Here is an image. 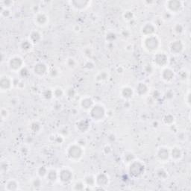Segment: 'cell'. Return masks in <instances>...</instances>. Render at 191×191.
Segmentation results:
<instances>
[{"mask_svg":"<svg viewBox=\"0 0 191 191\" xmlns=\"http://www.w3.org/2000/svg\"><path fill=\"white\" fill-rule=\"evenodd\" d=\"M82 155V150L78 146H72L69 149V152H68V156L73 160H79Z\"/></svg>","mask_w":191,"mask_h":191,"instance_id":"cell-1","label":"cell"},{"mask_svg":"<svg viewBox=\"0 0 191 191\" xmlns=\"http://www.w3.org/2000/svg\"><path fill=\"white\" fill-rule=\"evenodd\" d=\"M105 114L103 107L100 105H95L91 110V115L95 119V120H100Z\"/></svg>","mask_w":191,"mask_h":191,"instance_id":"cell-2","label":"cell"},{"mask_svg":"<svg viewBox=\"0 0 191 191\" xmlns=\"http://www.w3.org/2000/svg\"><path fill=\"white\" fill-rule=\"evenodd\" d=\"M145 43L146 46H147V49L148 50H150V51L157 50V46H158V40H157V39L153 35L149 36V37L145 40Z\"/></svg>","mask_w":191,"mask_h":191,"instance_id":"cell-3","label":"cell"},{"mask_svg":"<svg viewBox=\"0 0 191 191\" xmlns=\"http://www.w3.org/2000/svg\"><path fill=\"white\" fill-rule=\"evenodd\" d=\"M167 61H168V58L164 53H159V54L156 55L155 58V62L160 66H163L166 65L167 63Z\"/></svg>","mask_w":191,"mask_h":191,"instance_id":"cell-4","label":"cell"},{"mask_svg":"<svg viewBox=\"0 0 191 191\" xmlns=\"http://www.w3.org/2000/svg\"><path fill=\"white\" fill-rule=\"evenodd\" d=\"M73 177V175L69 170H63L59 174V178H60L61 181L64 183H67L71 180Z\"/></svg>","mask_w":191,"mask_h":191,"instance_id":"cell-5","label":"cell"},{"mask_svg":"<svg viewBox=\"0 0 191 191\" xmlns=\"http://www.w3.org/2000/svg\"><path fill=\"white\" fill-rule=\"evenodd\" d=\"M22 64H23V61L20 58L15 57L14 58H11L10 61V67L14 70H17L20 69L22 66Z\"/></svg>","mask_w":191,"mask_h":191,"instance_id":"cell-6","label":"cell"},{"mask_svg":"<svg viewBox=\"0 0 191 191\" xmlns=\"http://www.w3.org/2000/svg\"><path fill=\"white\" fill-rule=\"evenodd\" d=\"M183 49V46H182V43H181L180 40H177V41H175L174 43H173L171 47H170V50H171L172 52L174 53H179L181 52V51Z\"/></svg>","mask_w":191,"mask_h":191,"instance_id":"cell-7","label":"cell"},{"mask_svg":"<svg viewBox=\"0 0 191 191\" xmlns=\"http://www.w3.org/2000/svg\"><path fill=\"white\" fill-rule=\"evenodd\" d=\"M162 77L165 81H170L174 78V73L173 71L170 69H166L163 71Z\"/></svg>","mask_w":191,"mask_h":191,"instance_id":"cell-8","label":"cell"},{"mask_svg":"<svg viewBox=\"0 0 191 191\" xmlns=\"http://www.w3.org/2000/svg\"><path fill=\"white\" fill-rule=\"evenodd\" d=\"M46 66L43 63H38L34 67V73H37V75H40V76H43L46 73Z\"/></svg>","mask_w":191,"mask_h":191,"instance_id":"cell-9","label":"cell"},{"mask_svg":"<svg viewBox=\"0 0 191 191\" xmlns=\"http://www.w3.org/2000/svg\"><path fill=\"white\" fill-rule=\"evenodd\" d=\"M157 156H158V157L160 159V160H166V159H168L169 152L166 149L161 148V149H160V150L158 151V153H157Z\"/></svg>","mask_w":191,"mask_h":191,"instance_id":"cell-10","label":"cell"},{"mask_svg":"<svg viewBox=\"0 0 191 191\" xmlns=\"http://www.w3.org/2000/svg\"><path fill=\"white\" fill-rule=\"evenodd\" d=\"M155 28L152 23H148L147 25H146L144 26V28H143V33H144V34L146 35H149L151 36V34L154 32Z\"/></svg>","mask_w":191,"mask_h":191,"instance_id":"cell-11","label":"cell"},{"mask_svg":"<svg viewBox=\"0 0 191 191\" xmlns=\"http://www.w3.org/2000/svg\"><path fill=\"white\" fill-rule=\"evenodd\" d=\"M172 157L175 160H178V159H180L181 157H182V151L179 148H174L172 150Z\"/></svg>","mask_w":191,"mask_h":191,"instance_id":"cell-12","label":"cell"},{"mask_svg":"<svg viewBox=\"0 0 191 191\" xmlns=\"http://www.w3.org/2000/svg\"><path fill=\"white\" fill-rule=\"evenodd\" d=\"M169 5H174V7L170 8L172 11H178L179 10H180V8L182 6V2H178V1H171V2H168Z\"/></svg>","mask_w":191,"mask_h":191,"instance_id":"cell-13","label":"cell"},{"mask_svg":"<svg viewBox=\"0 0 191 191\" xmlns=\"http://www.w3.org/2000/svg\"><path fill=\"white\" fill-rule=\"evenodd\" d=\"M47 22V17H46V15L43 14H38L37 17V23H38V25L43 26L45 25Z\"/></svg>","mask_w":191,"mask_h":191,"instance_id":"cell-14","label":"cell"},{"mask_svg":"<svg viewBox=\"0 0 191 191\" xmlns=\"http://www.w3.org/2000/svg\"><path fill=\"white\" fill-rule=\"evenodd\" d=\"M82 103L84 108H85V109H89V108H90L91 106H92L93 101L90 99H84Z\"/></svg>","mask_w":191,"mask_h":191,"instance_id":"cell-15","label":"cell"},{"mask_svg":"<svg viewBox=\"0 0 191 191\" xmlns=\"http://www.w3.org/2000/svg\"><path fill=\"white\" fill-rule=\"evenodd\" d=\"M132 89L128 87L124 88L123 90H122V95L125 98H130L131 96H132Z\"/></svg>","mask_w":191,"mask_h":191,"instance_id":"cell-16","label":"cell"},{"mask_svg":"<svg viewBox=\"0 0 191 191\" xmlns=\"http://www.w3.org/2000/svg\"><path fill=\"white\" fill-rule=\"evenodd\" d=\"M47 177L49 178V180L50 181H52V182H55L58 177L57 173H56L55 171H53V170H52V171H50V173H48Z\"/></svg>","mask_w":191,"mask_h":191,"instance_id":"cell-17","label":"cell"},{"mask_svg":"<svg viewBox=\"0 0 191 191\" xmlns=\"http://www.w3.org/2000/svg\"><path fill=\"white\" fill-rule=\"evenodd\" d=\"M85 182L87 184H90L89 186H93L94 184L95 183V179L91 176H88L85 178Z\"/></svg>","mask_w":191,"mask_h":191,"instance_id":"cell-18","label":"cell"}]
</instances>
